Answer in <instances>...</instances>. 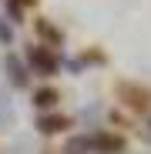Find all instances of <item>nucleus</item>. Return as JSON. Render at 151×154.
Segmentation results:
<instances>
[{
	"mask_svg": "<svg viewBox=\"0 0 151 154\" xmlns=\"http://www.w3.org/2000/svg\"><path fill=\"white\" fill-rule=\"evenodd\" d=\"M27 60H30V67L37 70V74H44V77H50V74H57V67H61V60H57V54L50 47H30L27 50Z\"/></svg>",
	"mask_w": 151,
	"mask_h": 154,
	"instance_id": "nucleus-1",
	"label": "nucleus"
},
{
	"mask_svg": "<svg viewBox=\"0 0 151 154\" xmlns=\"http://www.w3.org/2000/svg\"><path fill=\"white\" fill-rule=\"evenodd\" d=\"M124 141L114 134H94V154H121Z\"/></svg>",
	"mask_w": 151,
	"mask_h": 154,
	"instance_id": "nucleus-2",
	"label": "nucleus"
},
{
	"mask_svg": "<svg viewBox=\"0 0 151 154\" xmlns=\"http://www.w3.org/2000/svg\"><path fill=\"white\" fill-rule=\"evenodd\" d=\"M64 154H94V134L71 137V141L64 144Z\"/></svg>",
	"mask_w": 151,
	"mask_h": 154,
	"instance_id": "nucleus-3",
	"label": "nucleus"
},
{
	"mask_svg": "<svg viewBox=\"0 0 151 154\" xmlns=\"http://www.w3.org/2000/svg\"><path fill=\"white\" fill-rule=\"evenodd\" d=\"M4 67H7V74H10V81H14V87H24V84H27V67H24L14 54L4 60Z\"/></svg>",
	"mask_w": 151,
	"mask_h": 154,
	"instance_id": "nucleus-4",
	"label": "nucleus"
},
{
	"mask_svg": "<svg viewBox=\"0 0 151 154\" xmlns=\"http://www.w3.org/2000/svg\"><path fill=\"white\" fill-rule=\"evenodd\" d=\"M37 127H40V134H57V131L67 127V117H61V114H44V117L37 121Z\"/></svg>",
	"mask_w": 151,
	"mask_h": 154,
	"instance_id": "nucleus-5",
	"label": "nucleus"
},
{
	"mask_svg": "<svg viewBox=\"0 0 151 154\" xmlns=\"http://www.w3.org/2000/svg\"><path fill=\"white\" fill-rule=\"evenodd\" d=\"M61 100V94L54 91V87H40V91H34V104L37 107H54Z\"/></svg>",
	"mask_w": 151,
	"mask_h": 154,
	"instance_id": "nucleus-6",
	"label": "nucleus"
},
{
	"mask_svg": "<svg viewBox=\"0 0 151 154\" xmlns=\"http://www.w3.org/2000/svg\"><path fill=\"white\" fill-rule=\"evenodd\" d=\"M37 30H40V37L54 40V44H61V40H64V34H61V30H54V27H50L47 20H37Z\"/></svg>",
	"mask_w": 151,
	"mask_h": 154,
	"instance_id": "nucleus-7",
	"label": "nucleus"
},
{
	"mask_svg": "<svg viewBox=\"0 0 151 154\" xmlns=\"http://www.w3.org/2000/svg\"><path fill=\"white\" fill-rule=\"evenodd\" d=\"M121 94H131V87H128V84H121ZM131 107H138V111H144V107H148V91L134 94V100H131Z\"/></svg>",
	"mask_w": 151,
	"mask_h": 154,
	"instance_id": "nucleus-8",
	"label": "nucleus"
},
{
	"mask_svg": "<svg viewBox=\"0 0 151 154\" xmlns=\"http://www.w3.org/2000/svg\"><path fill=\"white\" fill-rule=\"evenodd\" d=\"M10 40H14V30L7 27V23H4V20H0V44H4V47H7Z\"/></svg>",
	"mask_w": 151,
	"mask_h": 154,
	"instance_id": "nucleus-9",
	"label": "nucleus"
},
{
	"mask_svg": "<svg viewBox=\"0 0 151 154\" xmlns=\"http://www.w3.org/2000/svg\"><path fill=\"white\" fill-rule=\"evenodd\" d=\"M7 10H10V17H14V20H20V17H24V7L17 4V0H7Z\"/></svg>",
	"mask_w": 151,
	"mask_h": 154,
	"instance_id": "nucleus-10",
	"label": "nucleus"
},
{
	"mask_svg": "<svg viewBox=\"0 0 151 154\" xmlns=\"http://www.w3.org/2000/svg\"><path fill=\"white\" fill-rule=\"evenodd\" d=\"M17 4H20V7H24V4H34V0H17Z\"/></svg>",
	"mask_w": 151,
	"mask_h": 154,
	"instance_id": "nucleus-11",
	"label": "nucleus"
},
{
	"mask_svg": "<svg viewBox=\"0 0 151 154\" xmlns=\"http://www.w3.org/2000/svg\"><path fill=\"white\" fill-rule=\"evenodd\" d=\"M148 131H151V117H148Z\"/></svg>",
	"mask_w": 151,
	"mask_h": 154,
	"instance_id": "nucleus-12",
	"label": "nucleus"
}]
</instances>
